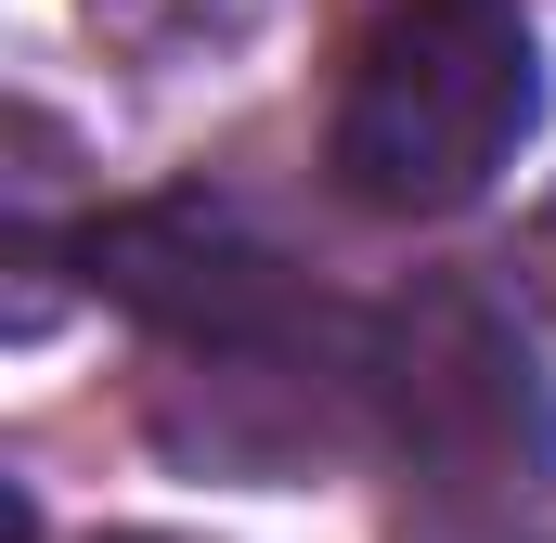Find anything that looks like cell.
Returning <instances> with one entry per match:
<instances>
[{
	"instance_id": "1",
	"label": "cell",
	"mask_w": 556,
	"mask_h": 543,
	"mask_svg": "<svg viewBox=\"0 0 556 543\" xmlns=\"http://www.w3.org/2000/svg\"><path fill=\"white\" fill-rule=\"evenodd\" d=\"M531 117H544V52L518 0H376L337 65L324 168L350 207L440 220L505 181Z\"/></svg>"
},
{
	"instance_id": "2",
	"label": "cell",
	"mask_w": 556,
	"mask_h": 543,
	"mask_svg": "<svg viewBox=\"0 0 556 543\" xmlns=\"http://www.w3.org/2000/svg\"><path fill=\"white\" fill-rule=\"evenodd\" d=\"M376 402H389L402 466L440 505H544L556 492V402L518 350V324L479 285H427L389 311Z\"/></svg>"
},
{
	"instance_id": "3",
	"label": "cell",
	"mask_w": 556,
	"mask_h": 543,
	"mask_svg": "<svg viewBox=\"0 0 556 543\" xmlns=\"http://www.w3.org/2000/svg\"><path fill=\"white\" fill-rule=\"evenodd\" d=\"M104 543H168V531H104Z\"/></svg>"
}]
</instances>
